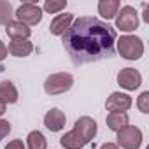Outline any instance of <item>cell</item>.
Wrapping results in <instances>:
<instances>
[{
  "instance_id": "obj_1",
  "label": "cell",
  "mask_w": 149,
  "mask_h": 149,
  "mask_svg": "<svg viewBox=\"0 0 149 149\" xmlns=\"http://www.w3.org/2000/svg\"><path fill=\"white\" fill-rule=\"evenodd\" d=\"M116 37V30L105 21L83 16L68 26L61 42L74 65H86L114 56Z\"/></svg>"
},
{
  "instance_id": "obj_2",
  "label": "cell",
  "mask_w": 149,
  "mask_h": 149,
  "mask_svg": "<svg viewBox=\"0 0 149 149\" xmlns=\"http://www.w3.org/2000/svg\"><path fill=\"white\" fill-rule=\"evenodd\" d=\"M74 84V77L68 72H56L46 77L44 81V91L47 95H61L68 91Z\"/></svg>"
},
{
  "instance_id": "obj_3",
  "label": "cell",
  "mask_w": 149,
  "mask_h": 149,
  "mask_svg": "<svg viewBox=\"0 0 149 149\" xmlns=\"http://www.w3.org/2000/svg\"><path fill=\"white\" fill-rule=\"evenodd\" d=\"M118 51L125 60H139L144 54V42L135 35H121L118 40Z\"/></svg>"
},
{
  "instance_id": "obj_4",
  "label": "cell",
  "mask_w": 149,
  "mask_h": 149,
  "mask_svg": "<svg viewBox=\"0 0 149 149\" xmlns=\"http://www.w3.org/2000/svg\"><path fill=\"white\" fill-rule=\"evenodd\" d=\"M14 16H16V21H19L26 26H33L42 21V9L33 2H25L16 9Z\"/></svg>"
},
{
  "instance_id": "obj_5",
  "label": "cell",
  "mask_w": 149,
  "mask_h": 149,
  "mask_svg": "<svg viewBox=\"0 0 149 149\" xmlns=\"http://www.w3.org/2000/svg\"><path fill=\"white\" fill-rule=\"evenodd\" d=\"M142 144V132L137 126L126 125L118 132V147L121 149H139Z\"/></svg>"
},
{
  "instance_id": "obj_6",
  "label": "cell",
  "mask_w": 149,
  "mask_h": 149,
  "mask_svg": "<svg viewBox=\"0 0 149 149\" xmlns=\"http://www.w3.org/2000/svg\"><path fill=\"white\" fill-rule=\"evenodd\" d=\"M137 26H139V13L135 11V7L132 6L121 7V11H118L116 14V28H119L121 32H133Z\"/></svg>"
},
{
  "instance_id": "obj_7",
  "label": "cell",
  "mask_w": 149,
  "mask_h": 149,
  "mask_svg": "<svg viewBox=\"0 0 149 149\" xmlns=\"http://www.w3.org/2000/svg\"><path fill=\"white\" fill-rule=\"evenodd\" d=\"M118 84L126 91H135L142 84V76H140L139 70H135L132 67L121 68L118 74Z\"/></svg>"
},
{
  "instance_id": "obj_8",
  "label": "cell",
  "mask_w": 149,
  "mask_h": 149,
  "mask_svg": "<svg viewBox=\"0 0 149 149\" xmlns=\"http://www.w3.org/2000/svg\"><path fill=\"white\" fill-rule=\"evenodd\" d=\"M130 107H132V97L126 93H121V91L111 93L105 102V109L112 114H125Z\"/></svg>"
},
{
  "instance_id": "obj_9",
  "label": "cell",
  "mask_w": 149,
  "mask_h": 149,
  "mask_svg": "<svg viewBox=\"0 0 149 149\" xmlns=\"http://www.w3.org/2000/svg\"><path fill=\"white\" fill-rule=\"evenodd\" d=\"M97 126H98V125H97V121H95L93 118L83 116V118H79V119L76 121V125H74V130H76V132L83 137V140H84L86 144H90V142L95 139L97 132H98Z\"/></svg>"
},
{
  "instance_id": "obj_10",
  "label": "cell",
  "mask_w": 149,
  "mask_h": 149,
  "mask_svg": "<svg viewBox=\"0 0 149 149\" xmlns=\"http://www.w3.org/2000/svg\"><path fill=\"white\" fill-rule=\"evenodd\" d=\"M65 121H67L65 112H61V111L56 109V107L49 109V111L46 112V116H44V126H46L49 132H60V130L65 126Z\"/></svg>"
},
{
  "instance_id": "obj_11",
  "label": "cell",
  "mask_w": 149,
  "mask_h": 149,
  "mask_svg": "<svg viewBox=\"0 0 149 149\" xmlns=\"http://www.w3.org/2000/svg\"><path fill=\"white\" fill-rule=\"evenodd\" d=\"M72 23H74V14H70V13L56 14L51 21V25H49V32L53 35H63Z\"/></svg>"
},
{
  "instance_id": "obj_12",
  "label": "cell",
  "mask_w": 149,
  "mask_h": 149,
  "mask_svg": "<svg viewBox=\"0 0 149 149\" xmlns=\"http://www.w3.org/2000/svg\"><path fill=\"white\" fill-rule=\"evenodd\" d=\"M6 33H7L13 40H28L32 30H30L26 25L19 23V21H11V23L6 25Z\"/></svg>"
},
{
  "instance_id": "obj_13",
  "label": "cell",
  "mask_w": 149,
  "mask_h": 149,
  "mask_svg": "<svg viewBox=\"0 0 149 149\" xmlns=\"http://www.w3.org/2000/svg\"><path fill=\"white\" fill-rule=\"evenodd\" d=\"M60 144H61L63 149H83L86 146V142L83 140V137L76 130H74V128L60 139Z\"/></svg>"
},
{
  "instance_id": "obj_14",
  "label": "cell",
  "mask_w": 149,
  "mask_h": 149,
  "mask_svg": "<svg viewBox=\"0 0 149 149\" xmlns=\"http://www.w3.org/2000/svg\"><path fill=\"white\" fill-rule=\"evenodd\" d=\"M33 51V44L30 40H13L7 47V53H11L16 58H25Z\"/></svg>"
},
{
  "instance_id": "obj_15",
  "label": "cell",
  "mask_w": 149,
  "mask_h": 149,
  "mask_svg": "<svg viewBox=\"0 0 149 149\" xmlns=\"http://www.w3.org/2000/svg\"><path fill=\"white\" fill-rule=\"evenodd\" d=\"M0 100L4 104H16L18 102V90L11 81L0 83Z\"/></svg>"
},
{
  "instance_id": "obj_16",
  "label": "cell",
  "mask_w": 149,
  "mask_h": 149,
  "mask_svg": "<svg viewBox=\"0 0 149 149\" xmlns=\"http://www.w3.org/2000/svg\"><path fill=\"white\" fill-rule=\"evenodd\" d=\"M118 11H119V2H118V0H100V2H98V13L105 19L116 18Z\"/></svg>"
},
{
  "instance_id": "obj_17",
  "label": "cell",
  "mask_w": 149,
  "mask_h": 149,
  "mask_svg": "<svg viewBox=\"0 0 149 149\" xmlns=\"http://www.w3.org/2000/svg\"><path fill=\"white\" fill-rule=\"evenodd\" d=\"M26 149H47V140L42 132L33 130L26 137Z\"/></svg>"
},
{
  "instance_id": "obj_18",
  "label": "cell",
  "mask_w": 149,
  "mask_h": 149,
  "mask_svg": "<svg viewBox=\"0 0 149 149\" xmlns=\"http://www.w3.org/2000/svg\"><path fill=\"white\" fill-rule=\"evenodd\" d=\"M105 123L112 132H119L121 128H125L128 125V114H112L111 112L105 118Z\"/></svg>"
},
{
  "instance_id": "obj_19",
  "label": "cell",
  "mask_w": 149,
  "mask_h": 149,
  "mask_svg": "<svg viewBox=\"0 0 149 149\" xmlns=\"http://www.w3.org/2000/svg\"><path fill=\"white\" fill-rule=\"evenodd\" d=\"M14 11L11 2H6V0H0V25H7L13 21Z\"/></svg>"
},
{
  "instance_id": "obj_20",
  "label": "cell",
  "mask_w": 149,
  "mask_h": 149,
  "mask_svg": "<svg viewBox=\"0 0 149 149\" xmlns=\"http://www.w3.org/2000/svg\"><path fill=\"white\" fill-rule=\"evenodd\" d=\"M67 7V0H46L44 2V11L49 14H60Z\"/></svg>"
},
{
  "instance_id": "obj_21",
  "label": "cell",
  "mask_w": 149,
  "mask_h": 149,
  "mask_svg": "<svg viewBox=\"0 0 149 149\" xmlns=\"http://www.w3.org/2000/svg\"><path fill=\"white\" fill-rule=\"evenodd\" d=\"M137 109L144 114L149 112V91H144L140 93V97L137 98Z\"/></svg>"
},
{
  "instance_id": "obj_22",
  "label": "cell",
  "mask_w": 149,
  "mask_h": 149,
  "mask_svg": "<svg viewBox=\"0 0 149 149\" xmlns=\"http://www.w3.org/2000/svg\"><path fill=\"white\" fill-rule=\"evenodd\" d=\"M11 132V123L7 119H0V140L6 139Z\"/></svg>"
},
{
  "instance_id": "obj_23",
  "label": "cell",
  "mask_w": 149,
  "mask_h": 149,
  "mask_svg": "<svg viewBox=\"0 0 149 149\" xmlns=\"http://www.w3.org/2000/svg\"><path fill=\"white\" fill-rule=\"evenodd\" d=\"M6 149H26V146L23 144V140L14 139V140H11V142L6 146Z\"/></svg>"
},
{
  "instance_id": "obj_24",
  "label": "cell",
  "mask_w": 149,
  "mask_h": 149,
  "mask_svg": "<svg viewBox=\"0 0 149 149\" xmlns=\"http://www.w3.org/2000/svg\"><path fill=\"white\" fill-rule=\"evenodd\" d=\"M6 58H7V46L0 40V63H2Z\"/></svg>"
},
{
  "instance_id": "obj_25",
  "label": "cell",
  "mask_w": 149,
  "mask_h": 149,
  "mask_svg": "<svg viewBox=\"0 0 149 149\" xmlns=\"http://www.w3.org/2000/svg\"><path fill=\"white\" fill-rule=\"evenodd\" d=\"M100 149H119V147H118V144H114V142H105V144L100 146Z\"/></svg>"
},
{
  "instance_id": "obj_26",
  "label": "cell",
  "mask_w": 149,
  "mask_h": 149,
  "mask_svg": "<svg viewBox=\"0 0 149 149\" xmlns=\"http://www.w3.org/2000/svg\"><path fill=\"white\" fill-rule=\"evenodd\" d=\"M142 7H144V21L149 23V9H147V4H144Z\"/></svg>"
},
{
  "instance_id": "obj_27",
  "label": "cell",
  "mask_w": 149,
  "mask_h": 149,
  "mask_svg": "<svg viewBox=\"0 0 149 149\" xmlns=\"http://www.w3.org/2000/svg\"><path fill=\"white\" fill-rule=\"evenodd\" d=\"M6 111H7V104H4L2 100H0V116H4Z\"/></svg>"
}]
</instances>
